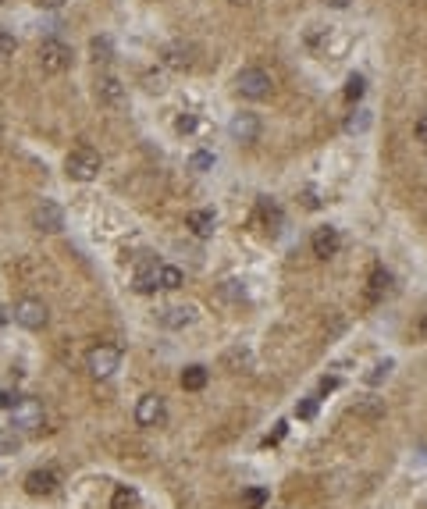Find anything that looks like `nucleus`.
Instances as JSON below:
<instances>
[{
	"mask_svg": "<svg viewBox=\"0 0 427 509\" xmlns=\"http://www.w3.org/2000/svg\"><path fill=\"white\" fill-rule=\"evenodd\" d=\"M100 154L93 146H75L72 154H68V161H65V171H68V178H75V182H93V178L100 175Z\"/></svg>",
	"mask_w": 427,
	"mask_h": 509,
	"instance_id": "1",
	"label": "nucleus"
},
{
	"mask_svg": "<svg viewBox=\"0 0 427 509\" xmlns=\"http://www.w3.org/2000/svg\"><path fill=\"white\" fill-rule=\"evenodd\" d=\"M40 68L47 75H61V72H68L72 68V47L65 40H43L40 43Z\"/></svg>",
	"mask_w": 427,
	"mask_h": 509,
	"instance_id": "2",
	"label": "nucleus"
},
{
	"mask_svg": "<svg viewBox=\"0 0 427 509\" xmlns=\"http://www.w3.org/2000/svg\"><path fill=\"white\" fill-rule=\"evenodd\" d=\"M118 364H121V349L118 346H107V342H100V346H93L86 353V367H89V374L93 378H111L114 371H118Z\"/></svg>",
	"mask_w": 427,
	"mask_h": 509,
	"instance_id": "3",
	"label": "nucleus"
},
{
	"mask_svg": "<svg viewBox=\"0 0 427 509\" xmlns=\"http://www.w3.org/2000/svg\"><path fill=\"white\" fill-rule=\"evenodd\" d=\"M271 86H274V79H271L264 68H242V72L235 75V89H239L242 97H250V100L271 97Z\"/></svg>",
	"mask_w": 427,
	"mask_h": 509,
	"instance_id": "4",
	"label": "nucleus"
},
{
	"mask_svg": "<svg viewBox=\"0 0 427 509\" xmlns=\"http://www.w3.org/2000/svg\"><path fill=\"white\" fill-rule=\"evenodd\" d=\"M47 303L43 299H36V296H25V299H18L15 303V321L22 324V328H29V332H40V328L47 324Z\"/></svg>",
	"mask_w": 427,
	"mask_h": 509,
	"instance_id": "5",
	"label": "nucleus"
},
{
	"mask_svg": "<svg viewBox=\"0 0 427 509\" xmlns=\"http://www.w3.org/2000/svg\"><path fill=\"white\" fill-rule=\"evenodd\" d=\"M260 129H264L260 114H253V111H239V114H232V122H228V136L235 143H257Z\"/></svg>",
	"mask_w": 427,
	"mask_h": 509,
	"instance_id": "6",
	"label": "nucleus"
},
{
	"mask_svg": "<svg viewBox=\"0 0 427 509\" xmlns=\"http://www.w3.org/2000/svg\"><path fill=\"white\" fill-rule=\"evenodd\" d=\"M11 428H18V431H40L43 428V406L36 399H22L11 410Z\"/></svg>",
	"mask_w": 427,
	"mask_h": 509,
	"instance_id": "7",
	"label": "nucleus"
},
{
	"mask_svg": "<svg viewBox=\"0 0 427 509\" xmlns=\"http://www.w3.org/2000/svg\"><path fill=\"white\" fill-rule=\"evenodd\" d=\"M97 100L104 107H125L129 104V89L121 86V79H114V75H100L97 79Z\"/></svg>",
	"mask_w": 427,
	"mask_h": 509,
	"instance_id": "8",
	"label": "nucleus"
},
{
	"mask_svg": "<svg viewBox=\"0 0 427 509\" xmlns=\"http://www.w3.org/2000/svg\"><path fill=\"white\" fill-rule=\"evenodd\" d=\"M339 246H342V235H339V228H331V225H324V228H317V232L310 235V250H314V257H321V260L335 257V253H339Z\"/></svg>",
	"mask_w": 427,
	"mask_h": 509,
	"instance_id": "9",
	"label": "nucleus"
},
{
	"mask_svg": "<svg viewBox=\"0 0 427 509\" xmlns=\"http://www.w3.org/2000/svg\"><path fill=\"white\" fill-rule=\"evenodd\" d=\"M164 417H168V410H164V399H161V396L150 392V396L139 399V406H136V421H139L143 428H157Z\"/></svg>",
	"mask_w": 427,
	"mask_h": 509,
	"instance_id": "10",
	"label": "nucleus"
},
{
	"mask_svg": "<svg viewBox=\"0 0 427 509\" xmlns=\"http://www.w3.org/2000/svg\"><path fill=\"white\" fill-rule=\"evenodd\" d=\"M164 65L171 72H189V68H196V47L193 43H171L164 50Z\"/></svg>",
	"mask_w": 427,
	"mask_h": 509,
	"instance_id": "11",
	"label": "nucleus"
},
{
	"mask_svg": "<svg viewBox=\"0 0 427 509\" xmlns=\"http://www.w3.org/2000/svg\"><path fill=\"white\" fill-rule=\"evenodd\" d=\"M33 221H36L40 232H61V228H65V211H61L54 200H43L33 211Z\"/></svg>",
	"mask_w": 427,
	"mask_h": 509,
	"instance_id": "12",
	"label": "nucleus"
},
{
	"mask_svg": "<svg viewBox=\"0 0 427 509\" xmlns=\"http://www.w3.org/2000/svg\"><path fill=\"white\" fill-rule=\"evenodd\" d=\"M132 289L139 292V296H150V292H157L161 289V264H154V260H146L139 271H136V282H132Z\"/></svg>",
	"mask_w": 427,
	"mask_h": 509,
	"instance_id": "13",
	"label": "nucleus"
},
{
	"mask_svg": "<svg viewBox=\"0 0 427 509\" xmlns=\"http://www.w3.org/2000/svg\"><path fill=\"white\" fill-rule=\"evenodd\" d=\"M57 485H61V477L54 470H33L25 477V492L29 495H50V492H57Z\"/></svg>",
	"mask_w": 427,
	"mask_h": 509,
	"instance_id": "14",
	"label": "nucleus"
},
{
	"mask_svg": "<svg viewBox=\"0 0 427 509\" xmlns=\"http://www.w3.org/2000/svg\"><path fill=\"white\" fill-rule=\"evenodd\" d=\"M388 289H392V275L385 271L381 264H374L371 278H367V303H381V299L388 296Z\"/></svg>",
	"mask_w": 427,
	"mask_h": 509,
	"instance_id": "15",
	"label": "nucleus"
},
{
	"mask_svg": "<svg viewBox=\"0 0 427 509\" xmlns=\"http://www.w3.org/2000/svg\"><path fill=\"white\" fill-rule=\"evenodd\" d=\"M186 228H189L193 235L207 239V235H214V228H218V214H214V211H189Z\"/></svg>",
	"mask_w": 427,
	"mask_h": 509,
	"instance_id": "16",
	"label": "nucleus"
},
{
	"mask_svg": "<svg viewBox=\"0 0 427 509\" xmlns=\"http://www.w3.org/2000/svg\"><path fill=\"white\" fill-rule=\"evenodd\" d=\"M196 321V307H168L161 314V324L164 328H189Z\"/></svg>",
	"mask_w": 427,
	"mask_h": 509,
	"instance_id": "17",
	"label": "nucleus"
},
{
	"mask_svg": "<svg viewBox=\"0 0 427 509\" xmlns=\"http://www.w3.org/2000/svg\"><path fill=\"white\" fill-rule=\"evenodd\" d=\"M89 54H93L97 65H107V61H114V43L107 36H93L89 40Z\"/></svg>",
	"mask_w": 427,
	"mask_h": 509,
	"instance_id": "18",
	"label": "nucleus"
},
{
	"mask_svg": "<svg viewBox=\"0 0 427 509\" xmlns=\"http://www.w3.org/2000/svg\"><path fill=\"white\" fill-rule=\"evenodd\" d=\"M203 385H207V367L193 364V367L182 371V388H186V392H200Z\"/></svg>",
	"mask_w": 427,
	"mask_h": 509,
	"instance_id": "19",
	"label": "nucleus"
},
{
	"mask_svg": "<svg viewBox=\"0 0 427 509\" xmlns=\"http://www.w3.org/2000/svg\"><path fill=\"white\" fill-rule=\"evenodd\" d=\"M371 129V111H363V107H356L349 118H346V132L349 136H363Z\"/></svg>",
	"mask_w": 427,
	"mask_h": 509,
	"instance_id": "20",
	"label": "nucleus"
},
{
	"mask_svg": "<svg viewBox=\"0 0 427 509\" xmlns=\"http://www.w3.org/2000/svg\"><path fill=\"white\" fill-rule=\"evenodd\" d=\"M22 449V438L15 428H0V456H15Z\"/></svg>",
	"mask_w": 427,
	"mask_h": 509,
	"instance_id": "21",
	"label": "nucleus"
},
{
	"mask_svg": "<svg viewBox=\"0 0 427 509\" xmlns=\"http://www.w3.org/2000/svg\"><path fill=\"white\" fill-rule=\"evenodd\" d=\"M260 218L271 225V232H278L282 228V207L271 203V200H260Z\"/></svg>",
	"mask_w": 427,
	"mask_h": 509,
	"instance_id": "22",
	"label": "nucleus"
},
{
	"mask_svg": "<svg viewBox=\"0 0 427 509\" xmlns=\"http://www.w3.org/2000/svg\"><path fill=\"white\" fill-rule=\"evenodd\" d=\"M363 93H367V79H363V75H349L346 79V100L356 104V100H363Z\"/></svg>",
	"mask_w": 427,
	"mask_h": 509,
	"instance_id": "23",
	"label": "nucleus"
},
{
	"mask_svg": "<svg viewBox=\"0 0 427 509\" xmlns=\"http://www.w3.org/2000/svg\"><path fill=\"white\" fill-rule=\"evenodd\" d=\"M161 289H182V267L161 264Z\"/></svg>",
	"mask_w": 427,
	"mask_h": 509,
	"instance_id": "24",
	"label": "nucleus"
},
{
	"mask_svg": "<svg viewBox=\"0 0 427 509\" xmlns=\"http://www.w3.org/2000/svg\"><path fill=\"white\" fill-rule=\"evenodd\" d=\"M136 506H139V495L132 488H118L111 499V509H136Z\"/></svg>",
	"mask_w": 427,
	"mask_h": 509,
	"instance_id": "25",
	"label": "nucleus"
},
{
	"mask_svg": "<svg viewBox=\"0 0 427 509\" xmlns=\"http://www.w3.org/2000/svg\"><path fill=\"white\" fill-rule=\"evenodd\" d=\"M189 168H193V171H200V175H203V171H210V168H214V154H207V150H196V154L189 157Z\"/></svg>",
	"mask_w": 427,
	"mask_h": 509,
	"instance_id": "26",
	"label": "nucleus"
},
{
	"mask_svg": "<svg viewBox=\"0 0 427 509\" xmlns=\"http://www.w3.org/2000/svg\"><path fill=\"white\" fill-rule=\"evenodd\" d=\"M242 502H246V509H264L267 506V488H250L246 495H242Z\"/></svg>",
	"mask_w": 427,
	"mask_h": 509,
	"instance_id": "27",
	"label": "nucleus"
},
{
	"mask_svg": "<svg viewBox=\"0 0 427 509\" xmlns=\"http://www.w3.org/2000/svg\"><path fill=\"white\" fill-rule=\"evenodd\" d=\"M15 50H18V40L8 33V29H0V61H8Z\"/></svg>",
	"mask_w": 427,
	"mask_h": 509,
	"instance_id": "28",
	"label": "nucleus"
},
{
	"mask_svg": "<svg viewBox=\"0 0 427 509\" xmlns=\"http://www.w3.org/2000/svg\"><path fill=\"white\" fill-rule=\"evenodd\" d=\"M392 367H395L392 360H381V364H374V371L367 374V385H381V381L392 374Z\"/></svg>",
	"mask_w": 427,
	"mask_h": 509,
	"instance_id": "29",
	"label": "nucleus"
},
{
	"mask_svg": "<svg viewBox=\"0 0 427 509\" xmlns=\"http://www.w3.org/2000/svg\"><path fill=\"white\" fill-rule=\"evenodd\" d=\"M314 413H317V396H310V399H303V403L296 406V417H299V421H310Z\"/></svg>",
	"mask_w": 427,
	"mask_h": 509,
	"instance_id": "30",
	"label": "nucleus"
},
{
	"mask_svg": "<svg viewBox=\"0 0 427 509\" xmlns=\"http://www.w3.org/2000/svg\"><path fill=\"white\" fill-rule=\"evenodd\" d=\"M196 114H182L178 122H175V132H182V136H189V132H196Z\"/></svg>",
	"mask_w": 427,
	"mask_h": 509,
	"instance_id": "31",
	"label": "nucleus"
},
{
	"mask_svg": "<svg viewBox=\"0 0 427 509\" xmlns=\"http://www.w3.org/2000/svg\"><path fill=\"white\" fill-rule=\"evenodd\" d=\"M22 403V396H15V392H8V388H4V392H0V410H15Z\"/></svg>",
	"mask_w": 427,
	"mask_h": 509,
	"instance_id": "32",
	"label": "nucleus"
},
{
	"mask_svg": "<svg viewBox=\"0 0 427 509\" xmlns=\"http://www.w3.org/2000/svg\"><path fill=\"white\" fill-rule=\"evenodd\" d=\"M146 89L150 93H164V79L161 75H146Z\"/></svg>",
	"mask_w": 427,
	"mask_h": 509,
	"instance_id": "33",
	"label": "nucleus"
},
{
	"mask_svg": "<svg viewBox=\"0 0 427 509\" xmlns=\"http://www.w3.org/2000/svg\"><path fill=\"white\" fill-rule=\"evenodd\" d=\"M282 438H285V424H278V428H274V435H267V438H264V445H278Z\"/></svg>",
	"mask_w": 427,
	"mask_h": 509,
	"instance_id": "34",
	"label": "nucleus"
},
{
	"mask_svg": "<svg viewBox=\"0 0 427 509\" xmlns=\"http://www.w3.org/2000/svg\"><path fill=\"white\" fill-rule=\"evenodd\" d=\"M413 132H417V139H420V143H427V114L417 122V129H413Z\"/></svg>",
	"mask_w": 427,
	"mask_h": 509,
	"instance_id": "35",
	"label": "nucleus"
},
{
	"mask_svg": "<svg viewBox=\"0 0 427 509\" xmlns=\"http://www.w3.org/2000/svg\"><path fill=\"white\" fill-rule=\"evenodd\" d=\"M36 4H40V8H50V11H57V8H65L68 0H36Z\"/></svg>",
	"mask_w": 427,
	"mask_h": 509,
	"instance_id": "36",
	"label": "nucleus"
},
{
	"mask_svg": "<svg viewBox=\"0 0 427 509\" xmlns=\"http://www.w3.org/2000/svg\"><path fill=\"white\" fill-rule=\"evenodd\" d=\"M417 339H424V342H427V314L417 321Z\"/></svg>",
	"mask_w": 427,
	"mask_h": 509,
	"instance_id": "37",
	"label": "nucleus"
},
{
	"mask_svg": "<svg viewBox=\"0 0 427 509\" xmlns=\"http://www.w3.org/2000/svg\"><path fill=\"white\" fill-rule=\"evenodd\" d=\"M335 388H339V378H324L321 381V392H335Z\"/></svg>",
	"mask_w": 427,
	"mask_h": 509,
	"instance_id": "38",
	"label": "nucleus"
},
{
	"mask_svg": "<svg viewBox=\"0 0 427 509\" xmlns=\"http://www.w3.org/2000/svg\"><path fill=\"white\" fill-rule=\"evenodd\" d=\"M328 8H339L342 11V8H349V0H328Z\"/></svg>",
	"mask_w": 427,
	"mask_h": 509,
	"instance_id": "39",
	"label": "nucleus"
},
{
	"mask_svg": "<svg viewBox=\"0 0 427 509\" xmlns=\"http://www.w3.org/2000/svg\"><path fill=\"white\" fill-rule=\"evenodd\" d=\"M8 324V310H0V328H4Z\"/></svg>",
	"mask_w": 427,
	"mask_h": 509,
	"instance_id": "40",
	"label": "nucleus"
},
{
	"mask_svg": "<svg viewBox=\"0 0 427 509\" xmlns=\"http://www.w3.org/2000/svg\"><path fill=\"white\" fill-rule=\"evenodd\" d=\"M228 4H253V0H228Z\"/></svg>",
	"mask_w": 427,
	"mask_h": 509,
	"instance_id": "41",
	"label": "nucleus"
},
{
	"mask_svg": "<svg viewBox=\"0 0 427 509\" xmlns=\"http://www.w3.org/2000/svg\"><path fill=\"white\" fill-rule=\"evenodd\" d=\"M0 4H4V0H0Z\"/></svg>",
	"mask_w": 427,
	"mask_h": 509,
	"instance_id": "42",
	"label": "nucleus"
}]
</instances>
